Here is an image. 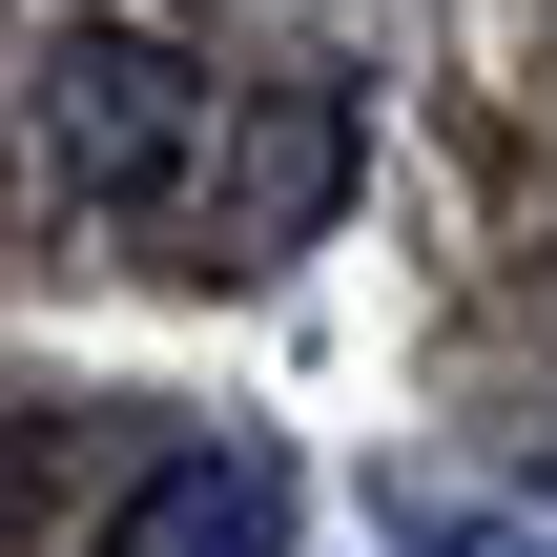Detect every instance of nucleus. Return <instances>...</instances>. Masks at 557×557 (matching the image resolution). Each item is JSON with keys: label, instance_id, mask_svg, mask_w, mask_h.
I'll return each instance as SVG.
<instances>
[{"label": "nucleus", "instance_id": "f257e3e1", "mask_svg": "<svg viewBox=\"0 0 557 557\" xmlns=\"http://www.w3.org/2000/svg\"><path fill=\"white\" fill-rule=\"evenodd\" d=\"M186 124H207V83L145 21H62L41 41V165H62V207H145L186 165Z\"/></svg>", "mask_w": 557, "mask_h": 557}, {"label": "nucleus", "instance_id": "f03ea898", "mask_svg": "<svg viewBox=\"0 0 557 557\" xmlns=\"http://www.w3.org/2000/svg\"><path fill=\"white\" fill-rule=\"evenodd\" d=\"M103 557H289V455H248V434L165 455V475L103 517Z\"/></svg>", "mask_w": 557, "mask_h": 557}, {"label": "nucleus", "instance_id": "7ed1b4c3", "mask_svg": "<svg viewBox=\"0 0 557 557\" xmlns=\"http://www.w3.org/2000/svg\"><path fill=\"white\" fill-rule=\"evenodd\" d=\"M434 557H537V537H434Z\"/></svg>", "mask_w": 557, "mask_h": 557}]
</instances>
